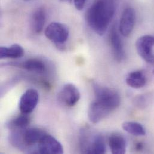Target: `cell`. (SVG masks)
<instances>
[{"instance_id": "cell-1", "label": "cell", "mask_w": 154, "mask_h": 154, "mask_svg": "<svg viewBox=\"0 0 154 154\" xmlns=\"http://www.w3.org/2000/svg\"><path fill=\"white\" fill-rule=\"evenodd\" d=\"M115 10L112 0H95L86 13L88 25L97 34L104 35L114 16Z\"/></svg>"}, {"instance_id": "cell-2", "label": "cell", "mask_w": 154, "mask_h": 154, "mask_svg": "<svg viewBox=\"0 0 154 154\" xmlns=\"http://www.w3.org/2000/svg\"><path fill=\"white\" fill-rule=\"evenodd\" d=\"M92 89L95 100L107 106L113 111L119 106L121 97L115 90L103 86L96 82L92 83Z\"/></svg>"}, {"instance_id": "cell-3", "label": "cell", "mask_w": 154, "mask_h": 154, "mask_svg": "<svg viewBox=\"0 0 154 154\" xmlns=\"http://www.w3.org/2000/svg\"><path fill=\"white\" fill-rule=\"evenodd\" d=\"M45 34L48 39L57 45L64 44L69 38V30L66 25L60 22H52L46 28Z\"/></svg>"}, {"instance_id": "cell-4", "label": "cell", "mask_w": 154, "mask_h": 154, "mask_svg": "<svg viewBox=\"0 0 154 154\" xmlns=\"http://www.w3.org/2000/svg\"><path fill=\"white\" fill-rule=\"evenodd\" d=\"M154 36L145 35L138 38L136 48L139 56L148 63L154 65Z\"/></svg>"}, {"instance_id": "cell-5", "label": "cell", "mask_w": 154, "mask_h": 154, "mask_svg": "<svg viewBox=\"0 0 154 154\" xmlns=\"http://www.w3.org/2000/svg\"><path fill=\"white\" fill-rule=\"evenodd\" d=\"M80 98V93L77 87L72 83L63 86L58 94V99L63 105L71 107L75 106Z\"/></svg>"}, {"instance_id": "cell-6", "label": "cell", "mask_w": 154, "mask_h": 154, "mask_svg": "<svg viewBox=\"0 0 154 154\" xmlns=\"http://www.w3.org/2000/svg\"><path fill=\"white\" fill-rule=\"evenodd\" d=\"M39 100V94L35 89H27L19 100V110L21 113L29 114L37 107Z\"/></svg>"}, {"instance_id": "cell-7", "label": "cell", "mask_w": 154, "mask_h": 154, "mask_svg": "<svg viewBox=\"0 0 154 154\" xmlns=\"http://www.w3.org/2000/svg\"><path fill=\"white\" fill-rule=\"evenodd\" d=\"M136 21V11L132 7L126 8L121 17L119 22V32L121 34L127 37L131 34Z\"/></svg>"}, {"instance_id": "cell-8", "label": "cell", "mask_w": 154, "mask_h": 154, "mask_svg": "<svg viewBox=\"0 0 154 154\" xmlns=\"http://www.w3.org/2000/svg\"><path fill=\"white\" fill-rule=\"evenodd\" d=\"M38 153L61 154L64 149L61 143L51 135L46 134L38 145Z\"/></svg>"}, {"instance_id": "cell-9", "label": "cell", "mask_w": 154, "mask_h": 154, "mask_svg": "<svg viewBox=\"0 0 154 154\" xmlns=\"http://www.w3.org/2000/svg\"><path fill=\"white\" fill-rule=\"evenodd\" d=\"M113 110L107 106L95 100L89 107L88 112V118L91 122L97 124L104 119Z\"/></svg>"}, {"instance_id": "cell-10", "label": "cell", "mask_w": 154, "mask_h": 154, "mask_svg": "<svg viewBox=\"0 0 154 154\" xmlns=\"http://www.w3.org/2000/svg\"><path fill=\"white\" fill-rule=\"evenodd\" d=\"M110 40L115 59L118 62H121L124 58V50L122 40L115 26H113L110 30Z\"/></svg>"}, {"instance_id": "cell-11", "label": "cell", "mask_w": 154, "mask_h": 154, "mask_svg": "<svg viewBox=\"0 0 154 154\" xmlns=\"http://www.w3.org/2000/svg\"><path fill=\"white\" fill-rule=\"evenodd\" d=\"M109 145L112 154H124L126 152V140L121 134H112L109 138Z\"/></svg>"}, {"instance_id": "cell-12", "label": "cell", "mask_w": 154, "mask_h": 154, "mask_svg": "<svg viewBox=\"0 0 154 154\" xmlns=\"http://www.w3.org/2000/svg\"><path fill=\"white\" fill-rule=\"evenodd\" d=\"M46 20V11L44 7L38 8L31 18V28L34 32L40 34L43 29Z\"/></svg>"}, {"instance_id": "cell-13", "label": "cell", "mask_w": 154, "mask_h": 154, "mask_svg": "<svg viewBox=\"0 0 154 154\" xmlns=\"http://www.w3.org/2000/svg\"><path fill=\"white\" fill-rule=\"evenodd\" d=\"M25 52L23 48L17 44H14L10 46H1V59H17L22 57Z\"/></svg>"}, {"instance_id": "cell-14", "label": "cell", "mask_w": 154, "mask_h": 154, "mask_svg": "<svg viewBox=\"0 0 154 154\" xmlns=\"http://www.w3.org/2000/svg\"><path fill=\"white\" fill-rule=\"evenodd\" d=\"M15 66L31 72L42 73L46 71L45 64L38 59H29L22 63L16 64Z\"/></svg>"}, {"instance_id": "cell-15", "label": "cell", "mask_w": 154, "mask_h": 154, "mask_svg": "<svg viewBox=\"0 0 154 154\" xmlns=\"http://www.w3.org/2000/svg\"><path fill=\"white\" fill-rule=\"evenodd\" d=\"M127 84L134 89L143 88L146 83V78L143 72L140 70L130 73L126 78Z\"/></svg>"}, {"instance_id": "cell-16", "label": "cell", "mask_w": 154, "mask_h": 154, "mask_svg": "<svg viewBox=\"0 0 154 154\" xmlns=\"http://www.w3.org/2000/svg\"><path fill=\"white\" fill-rule=\"evenodd\" d=\"M30 122V118L28 114L22 113L13 119H11L7 124V127L11 130H23L25 129Z\"/></svg>"}, {"instance_id": "cell-17", "label": "cell", "mask_w": 154, "mask_h": 154, "mask_svg": "<svg viewBox=\"0 0 154 154\" xmlns=\"http://www.w3.org/2000/svg\"><path fill=\"white\" fill-rule=\"evenodd\" d=\"M122 127L124 131L136 136H143L146 134V131L143 125L136 122H125Z\"/></svg>"}, {"instance_id": "cell-18", "label": "cell", "mask_w": 154, "mask_h": 154, "mask_svg": "<svg viewBox=\"0 0 154 154\" xmlns=\"http://www.w3.org/2000/svg\"><path fill=\"white\" fill-rule=\"evenodd\" d=\"M106 152V143L101 134L94 136L89 154H104Z\"/></svg>"}, {"instance_id": "cell-19", "label": "cell", "mask_w": 154, "mask_h": 154, "mask_svg": "<svg viewBox=\"0 0 154 154\" xmlns=\"http://www.w3.org/2000/svg\"><path fill=\"white\" fill-rule=\"evenodd\" d=\"M150 100L149 95L143 94L137 95L134 97L133 100V103L134 106L137 107L139 109H145L149 104Z\"/></svg>"}, {"instance_id": "cell-20", "label": "cell", "mask_w": 154, "mask_h": 154, "mask_svg": "<svg viewBox=\"0 0 154 154\" xmlns=\"http://www.w3.org/2000/svg\"><path fill=\"white\" fill-rule=\"evenodd\" d=\"M86 0H74V4L78 10H82L85 5Z\"/></svg>"}, {"instance_id": "cell-21", "label": "cell", "mask_w": 154, "mask_h": 154, "mask_svg": "<svg viewBox=\"0 0 154 154\" xmlns=\"http://www.w3.org/2000/svg\"><path fill=\"white\" fill-rule=\"evenodd\" d=\"M136 148L137 150L139 151V150H141L143 148V146H142V145L141 143H137V145H136Z\"/></svg>"}, {"instance_id": "cell-22", "label": "cell", "mask_w": 154, "mask_h": 154, "mask_svg": "<svg viewBox=\"0 0 154 154\" xmlns=\"http://www.w3.org/2000/svg\"><path fill=\"white\" fill-rule=\"evenodd\" d=\"M60 1L63 2H71L72 0H60Z\"/></svg>"}, {"instance_id": "cell-23", "label": "cell", "mask_w": 154, "mask_h": 154, "mask_svg": "<svg viewBox=\"0 0 154 154\" xmlns=\"http://www.w3.org/2000/svg\"><path fill=\"white\" fill-rule=\"evenodd\" d=\"M23 1H29V0H23Z\"/></svg>"}, {"instance_id": "cell-24", "label": "cell", "mask_w": 154, "mask_h": 154, "mask_svg": "<svg viewBox=\"0 0 154 154\" xmlns=\"http://www.w3.org/2000/svg\"></svg>"}]
</instances>
